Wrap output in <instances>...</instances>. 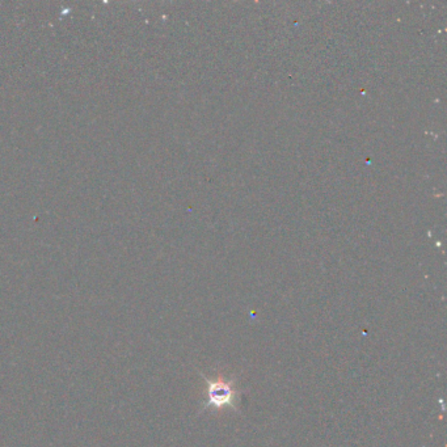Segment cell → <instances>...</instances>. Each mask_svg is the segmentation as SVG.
<instances>
[{
    "label": "cell",
    "instance_id": "cell-1",
    "mask_svg": "<svg viewBox=\"0 0 447 447\" xmlns=\"http://www.w3.org/2000/svg\"><path fill=\"white\" fill-rule=\"evenodd\" d=\"M207 387V400L203 404V409L220 410L224 408L239 409V391L235 388V379H226L219 375L214 379L206 378L201 373Z\"/></svg>",
    "mask_w": 447,
    "mask_h": 447
}]
</instances>
